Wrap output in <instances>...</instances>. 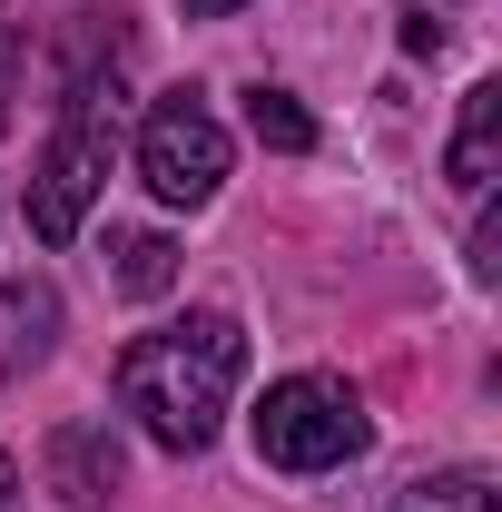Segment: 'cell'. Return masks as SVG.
Segmentation results:
<instances>
[{
  "label": "cell",
  "instance_id": "1",
  "mask_svg": "<svg viewBox=\"0 0 502 512\" xmlns=\"http://www.w3.org/2000/svg\"><path fill=\"white\" fill-rule=\"evenodd\" d=\"M237 375H247V325L197 306L119 355V404L138 414V434L158 453H207L237 404Z\"/></svg>",
  "mask_w": 502,
  "mask_h": 512
},
{
  "label": "cell",
  "instance_id": "2",
  "mask_svg": "<svg viewBox=\"0 0 502 512\" xmlns=\"http://www.w3.org/2000/svg\"><path fill=\"white\" fill-rule=\"evenodd\" d=\"M119 128H128L119 69H79L69 99H60V128H50V148L30 168V227H40V247H69L89 227V207L109 188V158H119Z\"/></svg>",
  "mask_w": 502,
  "mask_h": 512
},
{
  "label": "cell",
  "instance_id": "3",
  "mask_svg": "<svg viewBox=\"0 0 502 512\" xmlns=\"http://www.w3.org/2000/svg\"><path fill=\"white\" fill-rule=\"evenodd\" d=\"M365 394L335 375H286L266 384V404H256V453L276 463V473H335V463H355L365 453Z\"/></svg>",
  "mask_w": 502,
  "mask_h": 512
},
{
  "label": "cell",
  "instance_id": "4",
  "mask_svg": "<svg viewBox=\"0 0 502 512\" xmlns=\"http://www.w3.org/2000/svg\"><path fill=\"white\" fill-rule=\"evenodd\" d=\"M227 128H217V109L197 99V89H168L148 119H138V178H148V197L158 207H207V197L227 188Z\"/></svg>",
  "mask_w": 502,
  "mask_h": 512
},
{
  "label": "cell",
  "instance_id": "5",
  "mask_svg": "<svg viewBox=\"0 0 502 512\" xmlns=\"http://www.w3.org/2000/svg\"><path fill=\"white\" fill-rule=\"evenodd\" d=\"M40 473H50V493L60 503H109L119 493V434L89 414V424H60L50 444H40Z\"/></svg>",
  "mask_w": 502,
  "mask_h": 512
},
{
  "label": "cell",
  "instance_id": "6",
  "mask_svg": "<svg viewBox=\"0 0 502 512\" xmlns=\"http://www.w3.org/2000/svg\"><path fill=\"white\" fill-rule=\"evenodd\" d=\"M50 345H60V286L50 276H10L0 286V375L50 365Z\"/></svg>",
  "mask_w": 502,
  "mask_h": 512
},
{
  "label": "cell",
  "instance_id": "7",
  "mask_svg": "<svg viewBox=\"0 0 502 512\" xmlns=\"http://www.w3.org/2000/svg\"><path fill=\"white\" fill-rule=\"evenodd\" d=\"M443 178L463 197H483L502 178V79L463 89V119H453V148H443Z\"/></svg>",
  "mask_w": 502,
  "mask_h": 512
},
{
  "label": "cell",
  "instance_id": "8",
  "mask_svg": "<svg viewBox=\"0 0 502 512\" xmlns=\"http://www.w3.org/2000/svg\"><path fill=\"white\" fill-rule=\"evenodd\" d=\"M394 512H502L493 473H424V483H404Z\"/></svg>",
  "mask_w": 502,
  "mask_h": 512
},
{
  "label": "cell",
  "instance_id": "9",
  "mask_svg": "<svg viewBox=\"0 0 502 512\" xmlns=\"http://www.w3.org/2000/svg\"><path fill=\"white\" fill-rule=\"evenodd\" d=\"M247 128L266 138V148H286V158H306V148H315V119L286 99V89H256V99H247Z\"/></svg>",
  "mask_w": 502,
  "mask_h": 512
},
{
  "label": "cell",
  "instance_id": "10",
  "mask_svg": "<svg viewBox=\"0 0 502 512\" xmlns=\"http://www.w3.org/2000/svg\"><path fill=\"white\" fill-rule=\"evenodd\" d=\"M168 276H178V247L168 237H119V286L128 296H168Z\"/></svg>",
  "mask_w": 502,
  "mask_h": 512
},
{
  "label": "cell",
  "instance_id": "11",
  "mask_svg": "<svg viewBox=\"0 0 502 512\" xmlns=\"http://www.w3.org/2000/svg\"><path fill=\"white\" fill-rule=\"evenodd\" d=\"M10 69H20V40L0 30V128H10Z\"/></svg>",
  "mask_w": 502,
  "mask_h": 512
},
{
  "label": "cell",
  "instance_id": "12",
  "mask_svg": "<svg viewBox=\"0 0 502 512\" xmlns=\"http://www.w3.org/2000/svg\"><path fill=\"white\" fill-rule=\"evenodd\" d=\"M227 10H247V0H188V20H227Z\"/></svg>",
  "mask_w": 502,
  "mask_h": 512
},
{
  "label": "cell",
  "instance_id": "13",
  "mask_svg": "<svg viewBox=\"0 0 502 512\" xmlns=\"http://www.w3.org/2000/svg\"><path fill=\"white\" fill-rule=\"evenodd\" d=\"M10 493H20V463H10V453H0V503H10Z\"/></svg>",
  "mask_w": 502,
  "mask_h": 512
}]
</instances>
